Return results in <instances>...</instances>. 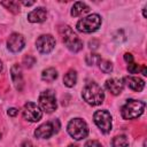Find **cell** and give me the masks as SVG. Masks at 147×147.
<instances>
[{
	"mask_svg": "<svg viewBox=\"0 0 147 147\" xmlns=\"http://www.w3.org/2000/svg\"><path fill=\"white\" fill-rule=\"evenodd\" d=\"M83 99L91 106H98L103 102L105 99V93L103 90L94 82H88L82 92Z\"/></svg>",
	"mask_w": 147,
	"mask_h": 147,
	"instance_id": "cell-1",
	"label": "cell"
},
{
	"mask_svg": "<svg viewBox=\"0 0 147 147\" xmlns=\"http://www.w3.org/2000/svg\"><path fill=\"white\" fill-rule=\"evenodd\" d=\"M59 31L62 36L63 42L65 44V46L69 51H71L74 53H77L83 48V41L77 37V34L72 31V29L70 26L61 25Z\"/></svg>",
	"mask_w": 147,
	"mask_h": 147,
	"instance_id": "cell-2",
	"label": "cell"
},
{
	"mask_svg": "<svg viewBox=\"0 0 147 147\" xmlns=\"http://www.w3.org/2000/svg\"><path fill=\"white\" fill-rule=\"evenodd\" d=\"M146 103L138 100H127L126 103L121 109V115L124 119L138 118L145 110Z\"/></svg>",
	"mask_w": 147,
	"mask_h": 147,
	"instance_id": "cell-3",
	"label": "cell"
},
{
	"mask_svg": "<svg viewBox=\"0 0 147 147\" xmlns=\"http://www.w3.org/2000/svg\"><path fill=\"white\" fill-rule=\"evenodd\" d=\"M68 133L75 140H80L87 137L88 134V126L82 118H74L68 124Z\"/></svg>",
	"mask_w": 147,
	"mask_h": 147,
	"instance_id": "cell-4",
	"label": "cell"
},
{
	"mask_svg": "<svg viewBox=\"0 0 147 147\" xmlns=\"http://www.w3.org/2000/svg\"><path fill=\"white\" fill-rule=\"evenodd\" d=\"M101 25V17L98 14H92L88 15L82 20L78 21L76 28L79 32H84V33H91L96 31Z\"/></svg>",
	"mask_w": 147,
	"mask_h": 147,
	"instance_id": "cell-5",
	"label": "cell"
},
{
	"mask_svg": "<svg viewBox=\"0 0 147 147\" xmlns=\"http://www.w3.org/2000/svg\"><path fill=\"white\" fill-rule=\"evenodd\" d=\"M39 105H40L41 110H44L45 113H47V114L53 113L57 107L54 92L51 90H46V91L41 92L39 95Z\"/></svg>",
	"mask_w": 147,
	"mask_h": 147,
	"instance_id": "cell-6",
	"label": "cell"
},
{
	"mask_svg": "<svg viewBox=\"0 0 147 147\" xmlns=\"http://www.w3.org/2000/svg\"><path fill=\"white\" fill-rule=\"evenodd\" d=\"M94 123L103 133H109L111 131V115L108 110H96L93 115Z\"/></svg>",
	"mask_w": 147,
	"mask_h": 147,
	"instance_id": "cell-7",
	"label": "cell"
},
{
	"mask_svg": "<svg viewBox=\"0 0 147 147\" xmlns=\"http://www.w3.org/2000/svg\"><path fill=\"white\" fill-rule=\"evenodd\" d=\"M59 130H60L59 119H53L51 122L44 123L40 126H38L37 130L34 131V136L37 138H40V139H47V138L52 137L53 134L57 133Z\"/></svg>",
	"mask_w": 147,
	"mask_h": 147,
	"instance_id": "cell-8",
	"label": "cell"
},
{
	"mask_svg": "<svg viewBox=\"0 0 147 147\" xmlns=\"http://www.w3.org/2000/svg\"><path fill=\"white\" fill-rule=\"evenodd\" d=\"M23 117L29 122H38L42 117V111L34 102H26L23 107Z\"/></svg>",
	"mask_w": 147,
	"mask_h": 147,
	"instance_id": "cell-9",
	"label": "cell"
},
{
	"mask_svg": "<svg viewBox=\"0 0 147 147\" xmlns=\"http://www.w3.org/2000/svg\"><path fill=\"white\" fill-rule=\"evenodd\" d=\"M54 46H55V39L51 34H42V36L38 37L37 41H36L37 49L42 54H47V53L52 52Z\"/></svg>",
	"mask_w": 147,
	"mask_h": 147,
	"instance_id": "cell-10",
	"label": "cell"
},
{
	"mask_svg": "<svg viewBox=\"0 0 147 147\" xmlns=\"http://www.w3.org/2000/svg\"><path fill=\"white\" fill-rule=\"evenodd\" d=\"M24 45H25L24 37L20 33H16V32L11 33L8 38V41H7V47L13 53H17V52L22 51L24 48Z\"/></svg>",
	"mask_w": 147,
	"mask_h": 147,
	"instance_id": "cell-11",
	"label": "cell"
},
{
	"mask_svg": "<svg viewBox=\"0 0 147 147\" xmlns=\"http://www.w3.org/2000/svg\"><path fill=\"white\" fill-rule=\"evenodd\" d=\"M10 77L14 83V86L17 91H22L24 80H23V75H22V69L18 64H14L10 69Z\"/></svg>",
	"mask_w": 147,
	"mask_h": 147,
	"instance_id": "cell-12",
	"label": "cell"
},
{
	"mask_svg": "<svg viewBox=\"0 0 147 147\" xmlns=\"http://www.w3.org/2000/svg\"><path fill=\"white\" fill-rule=\"evenodd\" d=\"M106 88L114 95H118L122 93L123 88H124V83L123 79H118V78H110L106 82Z\"/></svg>",
	"mask_w": 147,
	"mask_h": 147,
	"instance_id": "cell-13",
	"label": "cell"
},
{
	"mask_svg": "<svg viewBox=\"0 0 147 147\" xmlns=\"http://www.w3.org/2000/svg\"><path fill=\"white\" fill-rule=\"evenodd\" d=\"M47 11L44 7H38L28 14V21L31 23H41L46 20Z\"/></svg>",
	"mask_w": 147,
	"mask_h": 147,
	"instance_id": "cell-14",
	"label": "cell"
},
{
	"mask_svg": "<svg viewBox=\"0 0 147 147\" xmlns=\"http://www.w3.org/2000/svg\"><path fill=\"white\" fill-rule=\"evenodd\" d=\"M123 83L126 84L129 88H131L132 91H136V92H141L145 86V82L142 79H140L139 77H132V76L124 77Z\"/></svg>",
	"mask_w": 147,
	"mask_h": 147,
	"instance_id": "cell-15",
	"label": "cell"
},
{
	"mask_svg": "<svg viewBox=\"0 0 147 147\" xmlns=\"http://www.w3.org/2000/svg\"><path fill=\"white\" fill-rule=\"evenodd\" d=\"M88 11H90V7H88L85 2H80V1L76 2V3L72 6V8H71V15H72L74 17L80 16V15L86 14V13H88Z\"/></svg>",
	"mask_w": 147,
	"mask_h": 147,
	"instance_id": "cell-16",
	"label": "cell"
},
{
	"mask_svg": "<svg viewBox=\"0 0 147 147\" xmlns=\"http://www.w3.org/2000/svg\"><path fill=\"white\" fill-rule=\"evenodd\" d=\"M57 78V71L54 68H47L41 72V79L46 83H52Z\"/></svg>",
	"mask_w": 147,
	"mask_h": 147,
	"instance_id": "cell-17",
	"label": "cell"
},
{
	"mask_svg": "<svg viewBox=\"0 0 147 147\" xmlns=\"http://www.w3.org/2000/svg\"><path fill=\"white\" fill-rule=\"evenodd\" d=\"M76 82H77V72L71 69V70H69V71L64 75V77H63V83H64V85H65L67 87H72V86H75Z\"/></svg>",
	"mask_w": 147,
	"mask_h": 147,
	"instance_id": "cell-18",
	"label": "cell"
},
{
	"mask_svg": "<svg viewBox=\"0 0 147 147\" xmlns=\"http://www.w3.org/2000/svg\"><path fill=\"white\" fill-rule=\"evenodd\" d=\"M111 145H113V147H127V145H129L127 137L125 134L116 136V137H114Z\"/></svg>",
	"mask_w": 147,
	"mask_h": 147,
	"instance_id": "cell-19",
	"label": "cell"
},
{
	"mask_svg": "<svg viewBox=\"0 0 147 147\" xmlns=\"http://www.w3.org/2000/svg\"><path fill=\"white\" fill-rule=\"evenodd\" d=\"M0 5L6 7L14 14H17L20 11V2H17V1H2V2H0Z\"/></svg>",
	"mask_w": 147,
	"mask_h": 147,
	"instance_id": "cell-20",
	"label": "cell"
},
{
	"mask_svg": "<svg viewBox=\"0 0 147 147\" xmlns=\"http://www.w3.org/2000/svg\"><path fill=\"white\" fill-rule=\"evenodd\" d=\"M99 67H100V70L105 74H109L113 71V64H111V62H109L107 60H100Z\"/></svg>",
	"mask_w": 147,
	"mask_h": 147,
	"instance_id": "cell-21",
	"label": "cell"
},
{
	"mask_svg": "<svg viewBox=\"0 0 147 147\" xmlns=\"http://www.w3.org/2000/svg\"><path fill=\"white\" fill-rule=\"evenodd\" d=\"M100 60H101V57H100L99 54H88V55L85 57V61H86V63H87L88 65H93V64H95V63H99Z\"/></svg>",
	"mask_w": 147,
	"mask_h": 147,
	"instance_id": "cell-22",
	"label": "cell"
},
{
	"mask_svg": "<svg viewBox=\"0 0 147 147\" xmlns=\"http://www.w3.org/2000/svg\"><path fill=\"white\" fill-rule=\"evenodd\" d=\"M34 62H36V59L32 55H26L23 59V64H25L26 68H31L34 64Z\"/></svg>",
	"mask_w": 147,
	"mask_h": 147,
	"instance_id": "cell-23",
	"label": "cell"
},
{
	"mask_svg": "<svg viewBox=\"0 0 147 147\" xmlns=\"http://www.w3.org/2000/svg\"><path fill=\"white\" fill-rule=\"evenodd\" d=\"M127 71H129L130 74H137V72L139 71V65H138L137 63H134V62H131V63H129V65H127Z\"/></svg>",
	"mask_w": 147,
	"mask_h": 147,
	"instance_id": "cell-24",
	"label": "cell"
},
{
	"mask_svg": "<svg viewBox=\"0 0 147 147\" xmlns=\"http://www.w3.org/2000/svg\"><path fill=\"white\" fill-rule=\"evenodd\" d=\"M85 147H102L101 144L96 140H88L86 144H85Z\"/></svg>",
	"mask_w": 147,
	"mask_h": 147,
	"instance_id": "cell-25",
	"label": "cell"
},
{
	"mask_svg": "<svg viewBox=\"0 0 147 147\" xmlns=\"http://www.w3.org/2000/svg\"><path fill=\"white\" fill-rule=\"evenodd\" d=\"M124 60H125V62H127V63L133 62V56H132V54L125 53V54H124Z\"/></svg>",
	"mask_w": 147,
	"mask_h": 147,
	"instance_id": "cell-26",
	"label": "cell"
},
{
	"mask_svg": "<svg viewBox=\"0 0 147 147\" xmlns=\"http://www.w3.org/2000/svg\"><path fill=\"white\" fill-rule=\"evenodd\" d=\"M17 114H18V110H17L16 108H10V109H8V115H9V116H13V117H14V116H16Z\"/></svg>",
	"mask_w": 147,
	"mask_h": 147,
	"instance_id": "cell-27",
	"label": "cell"
},
{
	"mask_svg": "<svg viewBox=\"0 0 147 147\" xmlns=\"http://www.w3.org/2000/svg\"><path fill=\"white\" fill-rule=\"evenodd\" d=\"M22 147H34V146H33V144H32L31 141H29V140H25V141L22 144Z\"/></svg>",
	"mask_w": 147,
	"mask_h": 147,
	"instance_id": "cell-28",
	"label": "cell"
},
{
	"mask_svg": "<svg viewBox=\"0 0 147 147\" xmlns=\"http://www.w3.org/2000/svg\"><path fill=\"white\" fill-rule=\"evenodd\" d=\"M24 6H31V5H33L34 3V1H23L22 2Z\"/></svg>",
	"mask_w": 147,
	"mask_h": 147,
	"instance_id": "cell-29",
	"label": "cell"
},
{
	"mask_svg": "<svg viewBox=\"0 0 147 147\" xmlns=\"http://www.w3.org/2000/svg\"><path fill=\"white\" fill-rule=\"evenodd\" d=\"M141 74H142L144 76H147V70H146V65H142V68H141Z\"/></svg>",
	"mask_w": 147,
	"mask_h": 147,
	"instance_id": "cell-30",
	"label": "cell"
},
{
	"mask_svg": "<svg viewBox=\"0 0 147 147\" xmlns=\"http://www.w3.org/2000/svg\"><path fill=\"white\" fill-rule=\"evenodd\" d=\"M2 70V63H1V61H0V71Z\"/></svg>",
	"mask_w": 147,
	"mask_h": 147,
	"instance_id": "cell-31",
	"label": "cell"
},
{
	"mask_svg": "<svg viewBox=\"0 0 147 147\" xmlns=\"http://www.w3.org/2000/svg\"><path fill=\"white\" fill-rule=\"evenodd\" d=\"M68 147H77V146H76V145H69Z\"/></svg>",
	"mask_w": 147,
	"mask_h": 147,
	"instance_id": "cell-32",
	"label": "cell"
}]
</instances>
